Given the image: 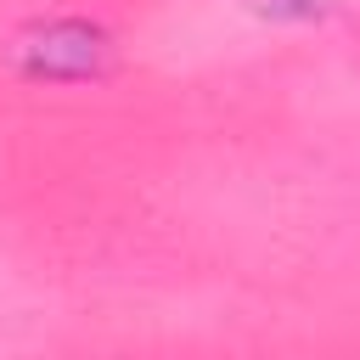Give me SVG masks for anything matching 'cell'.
Returning <instances> with one entry per match:
<instances>
[{
	"label": "cell",
	"mask_w": 360,
	"mask_h": 360,
	"mask_svg": "<svg viewBox=\"0 0 360 360\" xmlns=\"http://www.w3.org/2000/svg\"><path fill=\"white\" fill-rule=\"evenodd\" d=\"M107 62H112V39L84 17L34 22L17 39V68L34 84H84V79H101Z\"/></svg>",
	"instance_id": "6da1fadb"
}]
</instances>
